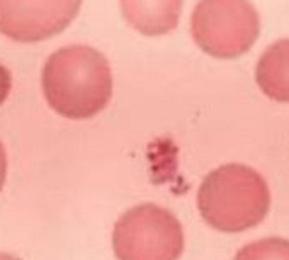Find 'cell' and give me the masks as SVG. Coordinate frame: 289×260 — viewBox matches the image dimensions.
<instances>
[{
    "mask_svg": "<svg viewBox=\"0 0 289 260\" xmlns=\"http://www.w3.org/2000/svg\"><path fill=\"white\" fill-rule=\"evenodd\" d=\"M0 260H21V258L14 257V255H9V253H0Z\"/></svg>",
    "mask_w": 289,
    "mask_h": 260,
    "instance_id": "8fae6325",
    "label": "cell"
},
{
    "mask_svg": "<svg viewBox=\"0 0 289 260\" xmlns=\"http://www.w3.org/2000/svg\"><path fill=\"white\" fill-rule=\"evenodd\" d=\"M257 83L267 97L289 102V39L267 48L257 65Z\"/></svg>",
    "mask_w": 289,
    "mask_h": 260,
    "instance_id": "52a82bcc",
    "label": "cell"
},
{
    "mask_svg": "<svg viewBox=\"0 0 289 260\" xmlns=\"http://www.w3.org/2000/svg\"><path fill=\"white\" fill-rule=\"evenodd\" d=\"M82 0H0V32L21 43L48 39L68 27Z\"/></svg>",
    "mask_w": 289,
    "mask_h": 260,
    "instance_id": "5b68a950",
    "label": "cell"
},
{
    "mask_svg": "<svg viewBox=\"0 0 289 260\" xmlns=\"http://www.w3.org/2000/svg\"><path fill=\"white\" fill-rule=\"evenodd\" d=\"M198 206L209 226L237 233L255 226L266 218L271 192L259 172L247 165L228 164L203 180Z\"/></svg>",
    "mask_w": 289,
    "mask_h": 260,
    "instance_id": "7a4b0ae2",
    "label": "cell"
},
{
    "mask_svg": "<svg viewBox=\"0 0 289 260\" xmlns=\"http://www.w3.org/2000/svg\"><path fill=\"white\" fill-rule=\"evenodd\" d=\"M126 22L145 36H162L177 26L182 0H119Z\"/></svg>",
    "mask_w": 289,
    "mask_h": 260,
    "instance_id": "8992f818",
    "label": "cell"
},
{
    "mask_svg": "<svg viewBox=\"0 0 289 260\" xmlns=\"http://www.w3.org/2000/svg\"><path fill=\"white\" fill-rule=\"evenodd\" d=\"M43 92L58 114L89 119L111 101V67L94 48L65 46L48 58L43 70Z\"/></svg>",
    "mask_w": 289,
    "mask_h": 260,
    "instance_id": "6da1fadb",
    "label": "cell"
},
{
    "mask_svg": "<svg viewBox=\"0 0 289 260\" xmlns=\"http://www.w3.org/2000/svg\"><path fill=\"white\" fill-rule=\"evenodd\" d=\"M235 260H289V240L277 237L257 240L240 250Z\"/></svg>",
    "mask_w": 289,
    "mask_h": 260,
    "instance_id": "ba28073f",
    "label": "cell"
},
{
    "mask_svg": "<svg viewBox=\"0 0 289 260\" xmlns=\"http://www.w3.org/2000/svg\"><path fill=\"white\" fill-rule=\"evenodd\" d=\"M259 14L248 0H201L190 19L198 46L216 58H237L259 36Z\"/></svg>",
    "mask_w": 289,
    "mask_h": 260,
    "instance_id": "277c9868",
    "label": "cell"
},
{
    "mask_svg": "<svg viewBox=\"0 0 289 260\" xmlns=\"http://www.w3.org/2000/svg\"><path fill=\"white\" fill-rule=\"evenodd\" d=\"M11 73L4 65H0V104L7 99L9 92H11Z\"/></svg>",
    "mask_w": 289,
    "mask_h": 260,
    "instance_id": "9c48e42d",
    "label": "cell"
},
{
    "mask_svg": "<svg viewBox=\"0 0 289 260\" xmlns=\"http://www.w3.org/2000/svg\"><path fill=\"white\" fill-rule=\"evenodd\" d=\"M6 175H7V156L4 145L0 143V190H2L4 182H6Z\"/></svg>",
    "mask_w": 289,
    "mask_h": 260,
    "instance_id": "30bf717a",
    "label": "cell"
},
{
    "mask_svg": "<svg viewBox=\"0 0 289 260\" xmlns=\"http://www.w3.org/2000/svg\"><path fill=\"white\" fill-rule=\"evenodd\" d=\"M112 247L117 260H179L184 250L182 226L170 211L141 204L117 219Z\"/></svg>",
    "mask_w": 289,
    "mask_h": 260,
    "instance_id": "3957f363",
    "label": "cell"
}]
</instances>
